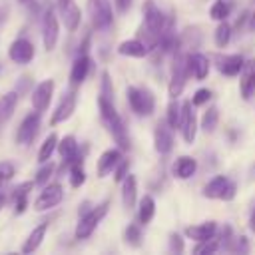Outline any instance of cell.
Wrapping results in <instances>:
<instances>
[{
    "label": "cell",
    "mask_w": 255,
    "mask_h": 255,
    "mask_svg": "<svg viewBox=\"0 0 255 255\" xmlns=\"http://www.w3.org/2000/svg\"><path fill=\"white\" fill-rule=\"evenodd\" d=\"M98 108H100V118H102L104 126L108 128V131L112 133V137L116 139L120 149H129V137H128V131H126V126H124L120 114L114 108V100H108V98L100 96L98 98Z\"/></svg>",
    "instance_id": "1"
},
{
    "label": "cell",
    "mask_w": 255,
    "mask_h": 255,
    "mask_svg": "<svg viewBox=\"0 0 255 255\" xmlns=\"http://www.w3.org/2000/svg\"><path fill=\"white\" fill-rule=\"evenodd\" d=\"M169 20H171V16H165L153 0H145V4H143V26H145V34L155 40V46L159 42V34L165 30Z\"/></svg>",
    "instance_id": "2"
},
{
    "label": "cell",
    "mask_w": 255,
    "mask_h": 255,
    "mask_svg": "<svg viewBox=\"0 0 255 255\" xmlns=\"http://www.w3.org/2000/svg\"><path fill=\"white\" fill-rule=\"evenodd\" d=\"M108 207H110V201H102V203L94 205L88 213H84L78 221V227H76V239H88L96 231L100 221L108 215Z\"/></svg>",
    "instance_id": "3"
},
{
    "label": "cell",
    "mask_w": 255,
    "mask_h": 255,
    "mask_svg": "<svg viewBox=\"0 0 255 255\" xmlns=\"http://www.w3.org/2000/svg\"><path fill=\"white\" fill-rule=\"evenodd\" d=\"M189 76H191V72H189L187 56L177 54V56H175V62H173V68H171L169 86H167V94H169V98H177V96L183 92V88H185Z\"/></svg>",
    "instance_id": "4"
},
{
    "label": "cell",
    "mask_w": 255,
    "mask_h": 255,
    "mask_svg": "<svg viewBox=\"0 0 255 255\" xmlns=\"http://www.w3.org/2000/svg\"><path fill=\"white\" fill-rule=\"evenodd\" d=\"M128 102L131 112H135L137 116H151L153 108H155V98L147 88H135L129 86L128 88Z\"/></svg>",
    "instance_id": "5"
},
{
    "label": "cell",
    "mask_w": 255,
    "mask_h": 255,
    "mask_svg": "<svg viewBox=\"0 0 255 255\" xmlns=\"http://www.w3.org/2000/svg\"><path fill=\"white\" fill-rule=\"evenodd\" d=\"M88 14L92 20V26L96 30H106L114 22V12L110 0H88Z\"/></svg>",
    "instance_id": "6"
},
{
    "label": "cell",
    "mask_w": 255,
    "mask_h": 255,
    "mask_svg": "<svg viewBox=\"0 0 255 255\" xmlns=\"http://www.w3.org/2000/svg\"><path fill=\"white\" fill-rule=\"evenodd\" d=\"M58 38H60L58 16L54 14V10H46L44 18H42V42H44V48L48 52H52L56 48V44H58Z\"/></svg>",
    "instance_id": "7"
},
{
    "label": "cell",
    "mask_w": 255,
    "mask_h": 255,
    "mask_svg": "<svg viewBox=\"0 0 255 255\" xmlns=\"http://www.w3.org/2000/svg\"><path fill=\"white\" fill-rule=\"evenodd\" d=\"M56 6H58V16L64 22V26L70 32L78 30V26L82 22V12H80L76 0H56Z\"/></svg>",
    "instance_id": "8"
},
{
    "label": "cell",
    "mask_w": 255,
    "mask_h": 255,
    "mask_svg": "<svg viewBox=\"0 0 255 255\" xmlns=\"http://www.w3.org/2000/svg\"><path fill=\"white\" fill-rule=\"evenodd\" d=\"M62 199H64V189H62V185H60V183H50V185H46V187L40 191V195H38L36 201H34V207H36V211H46V209L56 207Z\"/></svg>",
    "instance_id": "9"
},
{
    "label": "cell",
    "mask_w": 255,
    "mask_h": 255,
    "mask_svg": "<svg viewBox=\"0 0 255 255\" xmlns=\"http://www.w3.org/2000/svg\"><path fill=\"white\" fill-rule=\"evenodd\" d=\"M38 128H40V112L28 114V116L22 120L18 131H16V141H18V145H30V143L34 141L36 133H38Z\"/></svg>",
    "instance_id": "10"
},
{
    "label": "cell",
    "mask_w": 255,
    "mask_h": 255,
    "mask_svg": "<svg viewBox=\"0 0 255 255\" xmlns=\"http://www.w3.org/2000/svg\"><path fill=\"white\" fill-rule=\"evenodd\" d=\"M193 104L187 100L181 104V122H179V129H181V135L187 143H193L195 135H197V118H195V112L191 108Z\"/></svg>",
    "instance_id": "11"
},
{
    "label": "cell",
    "mask_w": 255,
    "mask_h": 255,
    "mask_svg": "<svg viewBox=\"0 0 255 255\" xmlns=\"http://www.w3.org/2000/svg\"><path fill=\"white\" fill-rule=\"evenodd\" d=\"M52 96H54V80H44L40 84H36V88L32 90V106L36 112H44L48 110L50 102H52Z\"/></svg>",
    "instance_id": "12"
},
{
    "label": "cell",
    "mask_w": 255,
    "mask_h": 255,
    "mask_svg": "<svg viewBox=\"0 0 255 255\" xmlns=\"http://www.w3.org/2000/svg\"><path fill=\"white\" fill-rule=\"evenodd\" d=\"M8 56H10V60H12L14 64L24 66V64H28V62H32V58H34V46H32L30 40L18 38V40H14V42L10 44Z\"/></svg>",
    "instance_id": "13"
},
{
    "label": "cell",
    "mask_w": 255,
    "mask_h": 255,
    "mask_svg": "<svg viewBox=\"0 0 255 255\" xmlns=\"http://www.w3.org/2000/svg\"><path fill=\"white\" fill-rule=\"evenodd\" d=\"M58 151L62 155V169H70V165L78 159H82V153H80V147H78V141L74 135H66L58 141Z\"/></svg>",
    "instance_id": "14"
},
{
    "label": "cell",
    "mask_w": 255,
    "mask_h": 255,
    "mask_svg": "<svg viewBox=\"0 0 255 255\" xmlns=\"http://www.w3.org/2000/svg\"><path fill=\"white\" fill-rule=\"evenodd\" d=\"M153 147L159 155H165L173 149V135H171V128L167 126V122H159L155 126L153 131Z\"/></svg>",
    "instance_id": "15"
},
{
    "label": "cell",
    "mask_w": 255,
    "mask_h": 255,
    "mask_svg": "<svg viewBox=\"0 0 255 255\" xmlns=\"http://www.w3.org/2000/svg\"><path fill=\"white\" fill-rule=\"evenodd\" d=\"M76 102H78L76 92H68V94L60 100L58 108L54 110V114H52V118H50V126H58V124L66 122V120L74 114V110H76Z\"/></svg>",
    "instance_id": "16"
},
{
    "label": "cell",
    "mask_w": 255,
    "mask_h": 255,
    "mask_svg": "<svg viewBox=\"0 0 255 255\" xmlns=\"http://www.w3.org/2000/svg\"><path fill=\"white\" fill-rule=\"evenodd\" d=\"M239 90L243 100H251L255 96V60H247L241 70L239 78Z\"/></svg>",
    "instance_id": "17"
},
{
    "label": "cell",
    "mask_w": 255,
    "mask_h": 255,
    "mask_svg": "<svg viewBox=\"0 0 255 255\" xmlns=\"http://www.w3.org/2000/svg\"><path fill=\"white\" fill-rule=\"evenodd\" d=\"M90 68H92V58L88 54H78V58L74 60L72 70H70V84L74 88L80 86V84H84V80L90 74Z\"/></svg>",
    "instance_id": "18"
},
{
    "label": "cell",
    "mask_w": 255,
    "mask_h": 255,
    "mask_svg": "<svg viewBox=\"0 0 255 255\" xmlns=\"http://www.w3.org/2000/svg\"><path fill=\"white\" fill-rule=\"evenodd\" d=\"M120 159H122V149H116V147L106 149L98 159V177H106L108 173H112L120 163Z\"/></svg>",
    "instance_id": "19"
},
{
    "label": "cell",
    "mask_w": 255,
    "mask_h": 255,
    "mask_svg": "<svg viewBox=\"0 0 255 255\" xmlns=\"http://www.w3.org/2000/svg\"><path fill=\"white\" fill-rule=\"evenodd\" d=\"M187 64H189V72L195 80H203L209 74V58L201 52L187 54Z\"/></svg>",
    "instance_id": "20"
},
{
    "label": "cell",
    "mask_w": 255,
    "mask_h": 255,
    "mask_svg": "<svg viewBox=\"0 0 255 255\" xmlns=\"http://www.w3.org/2000/svg\"><path fill=\"white\" fill-rule=\"evenodd\" d=\"M243 64H245V58H243L241 54H229V56L219 58L217 68H219V72H221L223 76L233 78V76H237V74L243 70Z\"/></svg>",
    "instance_id": "21"
},
{
    "label": "cell",
    "mask_w": 255,
    "mask_h": 255,
    "mask_svg": "<svg viewBox=\"0 0 255 255\" xmlns=\"http://www.w3.org/2000/svg\"><path fill=\"white\" fill-rule=\"evenodd\" d=\"M215 231H217V223L215 221H205V223L187 227L185 229V235L189 239H193V241H205V239L215 237Z\"/></svg>",
    "instance_id": "22"
},
{
    "label": "cell",
    "mask_w": 255,
    "mask_h": 255,
    "mask_svg": "<svg viewBox=\"0 0 255 255\" xmlns=\"http://www.w3.org/2000/svg\"><path fill=\"white\" fill-rule=\"evenodd\" d=\"M122 201L128 209H131L137 201V181H135V175L131 173H128L122 179Z\"/></svg>",
    "instance_id": "23"
},
{
    "label": "cell",
    "mask_w": 255,
    "mask_h": 255,
    "mask_svg": "<svg viewBox=\"0 0 255 255\" xmlns=\"http://www.w3.org/2000/svg\"><path fill=\"white\" fill-rule=\"evenodd\" d=\"M118 52L122 56H129V58H143V56H147L149 46L141 40H126L118 46Z\"/></svg>",
    "instance_id": "24"
},
{
    "label": "cell",
    "mask_w": 255,
    "mask_h": 255,
    "mask_svg": "<svg viewBox=\"0 0 255 255\" xmlns=\"http://www.w3.org/2000/svg\"><path fill=\"white\" fill-rule=\"evenodd\" d=\"M197 169V161L189 155H179L173 163V175L177 179H189Z\"/></svg>",
    "instance_id": "25"
},
{
    "label": "cell",
    "mask_w": 255,
    "mask_h": 255,
    "mask_svg": "<svg viewBox=\"0 0 255 255\" xmlns=\"http://www.w3.org/2000/svg\"><path fill=\"white\" fill-rule=\"evenodd\" d=\"M229 181H231V179H229L227 175H215V177L205 185L203 195H205L207 199H221L225 187L229 185Z\"/></svg>",
    "instance_id": "26"
},
{
    "label": "cell",
    "mask_w": 255,
    "mask_h": 255,
    "mask_svg": "<svg viewBox=\"0 0 255 255\" xmlns=\"http://www.w3.org/2000/svg\"><path fill=\"white\" fill-rule=\"evenodd\" d=\"M46 231H48V223H40V225H36V227L30 231L28 239L24 241V245H22V253H32V251H36V249L40 247V243L44 241Z\"/></svg>",
    "instance_id": "27"
},
{
    "label": "cell",
    "mask_w": 255,
    "mask_h": 255,
    "mask_svg": "<svg viewBox=\"0 0 255 255\" xmlns=\"http://www.w3.org/2000/svg\"><path fill=\"white\" fill-rule=\"evenodd\" d=\"M155 215V201L151 195H143L139 199V207H137V219L141 225H147Z\"/></svg>",
    "instance_id": "28"
},
{
    "label": "cell",
    "mask_w": 255,
    "mask_h": 255,
    "mask_svg": "<svg viewBox=\"0 0 255 255\" xmlns=\"http://www.w3.org/2000/svg\"><path fill=\"white\" fill-rule=\"evenodd\" d=\"M16 104H18V92H10L0 100V126L6 124L12 118V114L16 110Z\"/></svg>",
    "instance_id": "29"
},
{
    "label": "cell",
    "mask_w": 255,
    "mask_h": 255,
    "mask_svg": "<svg viewBox=\"0 0 255 255\" xmlns=\"http://www.w3.org/2000/svg\"><path fill=\"white\" fill-rule=\"evenodd\" d=\"M231 10H233V0H215L213 6H211V10H209V16L213 20L221 22V20H227V16L231 14Z\"/></svg>",
    "instance_id": "30"
},
{
    "label": "cell",
    "mask_w": 255,
    "mask_h": 255,
    "mask_svg": "<svg viewBox=\"0 0 255 255\" xmlns=\"http://www.w3.org/2000/svg\"><path fill=\"white\" fill-rule=\"evenodd\" d=\"M58 135L56 133H50L46 139H44V143L40 145V151H38V161L40 163H46L50 157H52V153L56 151V147H58Z\"/></svg>",
    "instance_id": "31"
},
{
    "label": "cell",
    "mask_w": 255,
    "mask_h": 255,
    "mask_svg": "<svg viewBox=\"0 0 255 255\" xmlns=\"http://www.w3.org/2000/svg\"><path fill=\"white\" fill-rule=\"evenodd\" d=\"M217 122H219V110H217L215 106H211V108H207V112H203V116H201V129L207 131V133H211V131L217 128Z\"/></svg>",
    "instance_id": "32"
},
{
    "label": "cell",
    "mask_w": 255,
    "mask_h": 255,
    "mask_svg": "<svg viewBox=\"0 0 255 255\" xmlns=\"http://www.w3.org/2000/svg\"><path fill=\"white\" fill-rule=\"evenodd\" d=\"M231 26L225 22V20H221L219 22V26L215 28V32H213V40H215V44L219 46V48H225L227 44H229V40H231Z\"/></svg>",
    "instance_id": "33"
},
{
    "label": "cell",
    "mask_w": 255,
    "mask_h": 255,
    "mask_svg": "<svg viewBox=\"0 0 255 255\" xmlns=\"http://www.w3.org/2000/svg\"><path fill=\"white\" fill-rule=\"evenodd\" d=\"M165 122L171 129L179 128V122H181V106L175 102V98H171L169 106H167V116H165Z\"/></svg>",
    "instance_id": "34"
},
{
    "label": "cell",
    "mask_w": 255,
    "mask_h": 255,
    "mask_svg": "<svg viewBox=\"0 0 255 255\" xmlns=\"http://www.w3.org/2000/svg\"><path fill=\"white\" fill-rule=\"evenodd\" d=\"M84 181H86V171L82 167V159H78L70 165V185L80 187V185H84Z\"/></svg>",
    "instance_id": "35"
},
{
    "label": "cell",
    "mask_w": 255,
    "mask_h": 255,
    "mask_svg": "<svg viewBox=\"0 0 255 255\" xmlns=\"http://www.w3.org/2000/svg\"><path fill=\"white\" fill-rule=\"evenodd\" d=\"M124 237H126V243H129L131 247H139L141 245V227H139V223H129L126 227Z\"/></svg>",
    "instance_id": "36"
},
{
    "label": "cell",
    "mask_w": 255,
    "mask_h": 255,
    "mask_svg": "<svg viewBox=\"0 0 255 255\" xmlns=\"http://www.w3.org/2000/svg\"><path fill=\"white\" fill-rule=\"evenodd\" d=\"M219 247H221L219 239L211 237V239H205V241H197V247L193 249V253H197V255H209V253H215Z\"/></svg>",
    "instance_id": "37"
},
{
    "label": "cell",
    "mask_w": 255,
    "mask_h": 255,
    "mask_svg": "<svg viewBox=\"0 0 255 255\" xmlns=\"http://www.w3.org/2000/svg\"><path fill=\"white\" fill-rule=\"evenodd\" d=\"M54 169H56V165H54V163H50V161H46V163H44V165L38 169L34 183H36V185H46V183H48V179L52 177Z\"/></svg>",
    "instance_id": "38"
},
{
    "label": "cell",
    "mask_w": 255,
    "mask_h": 255,
    "mask_svg": "<svg viewBox=\"0 0 255 255\" xmlns=\"http://www.w3.org/2000/svg\"><path fill=\"white\" fill-rule=\"evenodd\" d=\"M14 173H16L14 163H10V161H0V189L14 177Z\"/></svg>",
    "instance_id": "39"
},
{
    "label": "cell",
    "mask_w": 255,
    "mask_h": 255,
    "mask_svg": "<svg viewBox=\"0 0 255 255\" xmlns=\"http://www.w3.org/2000/svg\"><path fill=\"white\" fill-rule=\"evenodd\" d=\"M100 96H104L108 100H114V86H112V80H110V74L108 72L102 74V90H100Z\"/></svg>",
    "instance_id": "40"
},
{
    "label": "cell",
    "mask_w": 255,
    "mask_h": 255,
    "mask_svg": "<svg viewBox=\"0 0 255 255\" xmlns=\"http://www.w3.org/2000/svg\"><path fill=\"white\" fill-rule=\"evenodd\" d=\"M209 98H211V90H207V88H199V90L193 94L191 104H193V106H203V104L209 102Z\"/></svg>",
    "instance_id": "41"
},
{
    "label": "cell",
    "mask_w": 255,
    "mask_h": 255,
    "mask_svg": "<svg viewBox=\"0 0 255 255\" xmlns=\"http://www.w3.org/2000/svg\"><path fill=\"white\" fill-rule=\"evenodd\" d=\"M128 167H129V161L122 157L120 163H118L116 169H114V179H116V181H122V179L128 175Z\"/></svg>",
    "instance_id": "42"
},
{
    "label": "cell",
    "mask_w": 255,
    "mask_h": 255,
    "mask_svg": "<svg viewBox=\"0 0 255 255\" xmlns=\"http://www.w3.org/2000/svg\"><path fill=\"white\" fill-rule=\"evenodd\" d=\"M169 249L175 251V253H181L183 251V239L177 233H171L169 235Z\"/></svg>",
    "instance_id": "43"
},
{
    "label": "cell",
    "mask_w": 255,
    "mask_h": 255,
    "mask_svg": "<svg viewBox=\"0 0 255 255\" xmlns=\"http://www.w3.org/2000/svg\"><path fill=\"white\" fill-rule=\"evenodd\" d=\"M32 187H34V181H24V183H20V185L14 189V193H12V199L18 197V195H28V193L32 191Z\"/></svg>",
    "instance_id": "44"
},
{
    "label": "cell",
    "mask_w": 255,
    "mask_h": 255,
    "mask_svg": "<svg viewBox=\"0 0 255 255\" xmlns=\"http://www.w3.org/2000/svg\"><path fill=\"white\" fill-rule=\"evenodd\" d=\"M235 253H247L249 245H247V237H235V245H233Z\"/></svg>",
    "instance_id": "45"
},
{
    "label": "cell",
    "mask_w": 255,
    "mask_h": 255,
    "mask_svg": "<svg viewBox=\"0 0 255 255\" xmlns=\"http://www.w3.org/2000/svg\"><path fill=\"white\" fill-rule=\"evenodd\" d=\"M235 193H237V183L235 181H229V185L225 187V191H223V201H231L233 197H235Z\"/></svg>",
    "instance_id": "46"
},
{
    "label": "cell",
    "mask_w": 255,
    "mask_h": 255,
    "mask_svg": "<svg viewBox=\"0 0 255 255\" xmlns=\"http://www.w3.org/2000/svg\"><path fill=\"white\" fill-rule=\"evenodd\" d=\"M26 197H28V195H18V197H14V201H16V209H14V211H16L18 215L26 211V205H28Z\"/></svg>",
    "instance_id": "47"
},
{
    "label": "cell",
    "mask_w": 255,
    "mask_h": 255,
    "mask_svg": "<svg viewBox=\"0 0 255 255\" xmlns=\"http://www.w3.org/2000/svg\"><path fill=\"white\" fill-rule=\"evenodd\" d=\"M131 6V0H116V8L118 12H128Z\"/></svg>",
    "instance_id": "48"
},
{
    "label": "cell",
    "mask_w": 255,
    "mask_h": 255,
    "mask_svg": "<svg viewBox=\"0 0 255 255\" xmlns=\"http://www.w3.org/2000/svg\"><path fill=\"white\" fill-rule=\"evenodd\" d=\"M88 48H90V34L84 38V42L80 44V48H78V54H88Z\"/></svg>",
    "instance_id": "49"
},
{
    "label": "cell",
    "mask_w": 255,
    "mask_h": 255,
    "mask_svg": "<svg viewBox=\"0 0 255 255\" xmlns=\"http://www.w3.org/2000/svg\"><path fill=\"white\" fill-rule=\"evenodd\" d=\"M249 227H251V231H255V205H253L251 215H249Z\"/></svg>",
    "instance_id": "50"
},
{
    "label": "cell",
    "mask_w": 255,
    "mask_h": 255,
    "mask_svg": "<svg viewBox=\"0 0 255 255\" xmlns=\"http://www.w3.org/2000/svg\"><path fill=\"white\" fill-rule=\"evenodd\" d=\"M4 201H6V197L0 193V209H2V205H4Z\"/></svg>",
    "instance_id": "51"
}]
</instances>
